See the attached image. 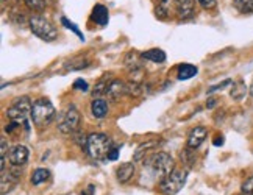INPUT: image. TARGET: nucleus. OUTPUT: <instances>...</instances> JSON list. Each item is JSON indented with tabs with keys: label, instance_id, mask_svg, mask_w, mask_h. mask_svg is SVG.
<instances>
[{
	"label": "nucleus",
	"instance_id": "nucleus-1",
	"mask_svg": "<svg viewBox=\"0 0 253 195\" xmlns=\"http://www.w3.org/2000/svg\"><path fill=\"white\" fill-rule=\"evenodd\" d=\"M113 147V142L103 133H92L87 136V153L95 161L108 159V153Z\"/></svg>",
	"mask_w": 253,
	"mask_h": 195
},
{
	"label": "nucleus",
	"instance_id": "nucleus-2",
	"mask_svg": "<svg viewBox=\"0 0 253 195\" xmlns=\"http://www.w3.org/2000/svg\"><path fill=\"white\" fill-rule=\"evenodd\" d=\"M55 106L50 100L47 99H38L33 102V110H32V120L38 126V128H45L55 119Z\"/></svg>",
	"mask_w": 253,
	"mask_h": 195
},
{
	"label": "nucleus",
	"instance_id": "nucleus-3",
	"mask_svg": "<svg viewBox=\"0 0 253 195\" xmlns=\"http://www.w3.org/2000/svg\"><path fill=\"white\" fill-rule=\"evenodd\" d=\"M28 27H30V30L35 36H38L45 42H52L58 38V32L55 25L41 14H33L28 19Z\"/></svg>",
	"mask_w": 253,
	"mask_h": 195
},
{
	"label": "nucleus",
	"instance_id": "nucleus-4",
	"mask_svg": "<svg viewBox=\"0 0 253 195\" xmlns=\"http://www.w3.org/2000/svg\"><path fill=\"white\" fill-rule=\"evenodd\" d=\"M144 164H147L152 169V172L155 173V177H158L160 180H164L166 177H169V175L175 170L173 158L166 152H158V153L152 155Z\"/></svg>",
	"mask_w": 253,
	"mask_h": 195
},
{
	"label": "nucleus",
	"instance_id": "nucleus-5",
	"mask_svg": "<svg viewBox=\"0 0 253 195\" xmlns=\"http://www.w3.org/2000/svg\"><path fill=\"white\" fill-rule=\"evenodd\" d=\"M32 110H33V103L30 100V97H19L13 102V105L6 110V116L11 119V122L16 123H24L25 128H28V117H32Z\"/></svg>",
	"mask_w": 253,
	"mask_h": 195
},
{
	"label": "nucleus",
	"instance_id": "nucleus-6",
	"mask_svg": "<svg viewBox=\"0 0 253 195\" xmlns=\"http://www.w3.org/2000/svg\"><path fill=\"white\" fill-rule=\"evenodd\" d=\"M186 178H188V172L186 170H178L175 169L169 177H166L164 180H161V184H160V191L164 194V195H175L178 194L184 183H186Z\"/></svg>",
	"mask_w": 253,
	"mask_h": 195
},
{
	"label": "nucleus",
	"instance_id": "nucleus-7",
	"mask_svg": "<svg viewBox=\"0 0 253 195\" xmlns=\"http://www.w3.org/2000/svg\"><path fill=\"white\" fill-rule=\"evenodd\" d=\"M80 120H82L80 111L77 110L75 105H71L69 108L66 110V113L58 119V130H60L63 134L75 133L80 126Z\"/></svg>",
	"mask_w": 253,
	"mask_h": 195
},
{
	"label": "nucleus",
	"instance_id": "nucleus-8",
	"mask_svg": "<svg viewBox=\"0 0 253 195\" xmlns=\"http://www.w3.org/2000/svg\"><path fill=\"white\" fill-rule=\"evenodd\" d=\"M28 155H30V152H28V149L25 147V145L17 144V145H14V147H11V150H9L8 161L11 165H14V167H21V165H24L28 161Z\"/></svg>",
	"mask_w": 253,
	"mask_h": 195
},
{
	"label": "nucleus",
	"instance_id": "nucleus-9",
	"mask_svg": "<svg viewBox=\"0 0 253 195\" xmlns=\"http://www.w3.org/2000/svg\"><path fill=\"white\" fill-rule=\"evenodd\" d=\"M175 11L178 19H189L196 11V0H175Z\"/></svg>",
	"mask_w": 253,
	"mask_h": 195
},
{
	"label": "nucleus",
	"instance_id": "nucleus-10",
	"mask_svg": "<svg viewBox=\"0 0 253 195\" xmlns=\"http://www.w3.org/2000/svg\"><path fill=\"white\" fill-rule=\"evenodd\" d=\"M207 134H208V130L205 126H196V128H192L188 136V147L192 150L199 149L202 142L207 139Z\"/></svg>",
	"mask_w": 253,
	"mask_h": 195
},
{
	"label": "nucleus",
	"instance_id": "nucleus-11",
	"mask_svg": "<svg viewBox=\"0 0 253 195\" xmlns=\"http://www.w3.org/2000/svg\"><path fill=\"white\" fill-rule=\"evenodd\" d=\"M106 95L113 102L121 100L124 95H126V83L121 80H113L108 86V89H106Z\"/></svg>",
	"mask_w": 253,
	"mask_h": 195
},
{
	"label": "nucleus",
	"instance_id": "nucleus-12",
	"mask_svg": "<svg viewBox=\"0 0 253 195\" xmlns=\"http://www.w3.org/2000/svg\"><path fill=\"white\" fill-rule=\"evenodd\" d=\"M19 175H21V172L16 169H11L8 173H6V169L2 170V183H0V186H2V195H5L6 192H9L16 186Z\"/></svg>",
	"mask_w": 253,
	"mask_h": 195
},
{
	"label": "nucleus",
	"instance_id": "nucleus-13",
	"mask_svg": "<svg viewBox=\"0 0 253 195\" xmlns=\"http://www.w3.org/2000/svg\"><path fill=\"white\" fill-rule=\"evenodd\" d=\"M91 19H92V22H95L97 25H100V27L108 25V22H110L108 8H106L105 5H102V3L94 5L92 13H91Z\"/></svg>",
	"mask_w": 253,
	"mask_h": 195
},
{
	"label": "nucleus",
	"instance_id": "nucleus-14",
	"mask_svg": "<svg viewBox=\"0 0 253 195\" xmlns=\"http://www.w3.org/2000/svg\"><path fill=\"white\" fill-rule=\"evenodd\" d=\"M133 175H134V165L131 162H124L119 165L118 170H116V178H118L121 183L130 181Z\"/></svg>",
	"mask_w": 253,
	"mask_h": 195
},
{
	"label": "nucleus",
	"instance_id": "nucleus-15",
	"mask_svg": "<svg viewBox=\"0 0 253 195\" xmlns=\"http://www.w3.org/2000/svg\"><path fill=\"white\" fill-rule=\"evenodd\" d=\"M158 147V142L157 141H149V142H144V144H141L138 149H136V152H134V161H142L145 156H147L152 150H155Z\"/></svg>",
	"mask_w": 253,
	"mask_h": 195
},
{
	"label": "nucleus",
	"instance_id": "nucleus-16",
	"mask_svg": "<svg viewBox=\"0 0 253 195\" xmlns=\"http://www.w3.org/2000/svg\"><path fill=\"white\" fill-rule=\"evenodd\" d=\"M141 58H142V60H147V61H152V63L161 64V63L166 61V53H164L161 48H150V50L141 53Z\"/></svg>",
	"mask_w": 253,
	"mask_h": 195
},
{
	"label": "nucleus",
	"instance_id": "nucleus-17",
	"mask_svg": "<svg viewBox=\"0 0 253 195\" xmlns=\"http://www.w3.org/2000/svg\"><path fill=\"white\" fill-rule=\"evenodd\" d=\"M91 111H92L94 117L102 119V117H105L106 113H108V105H106V102L102 99H94L91 103Z\"/></svg>",
	"mask_w": 253,
	"mask_h": 195
},
{
	"label": "nucleus",
	"instance_id": "nucleus-18",
	"mask_svg": "<svg viewBox=\"0 0 253 195\" xmlns=\"http://www.w3.org/2000/svg\"><path fill=\"white\" fill-rule=\"evenodd\" d=\"M199 72V69L196 66L192 64H181L178 67V72H177V78L178 80H189V78L196 77Z\"/></svg>",
	"mask_w": 253,
	"mask_h": 195
},
{
	"label": "nucleus",
	"instance_id": "nucleus-19",
	"mask_svg": "<svg viewBox=\"0 0 253 195\" xmlns=\"http://www.w3.org/2000/svg\"><path fill=\"white\" fill-rule=\"evenodd\" d=\"M87 66H89V60H86V58H72L71 61H67L64 64L67 71H82Z\"/></svg>",
	"mask_w": 253,
	"mask_h": 195
},
{
	"label": "nucleus",
	"instance_id": "nucleus-20",
	"mask_svg": "<svg viewBox=\"0 0 253 195\" xmlns=\"http://www.w3.org/2000/svg\"><path fill=\"white\" fill-rule=\"evenodd\" d=\"M246 94H247V87H246L244 83H242V81L233 83V87H231V91H230L231 99H235V100H242V99L246 97Z\"/></svg>",
	"mask_w": 253,
	"mask_h": 195
},
{
	"label": "nucleus",
	"instance_id": "nucleus-21",
	"mask_svg": "<svg viewBox=\"0 0 253 195\" xmlns=\"http://www.w3.org/2000/svg\"><path fill=\"white\" fill-rule=\"evenodd\" d=\"M235 8L242 14H252L253 13V0H233Z\"/></svg>",
	"mask_w": 253,
	"mask_h": 195
},
{
	"label": "nucleus",
	"instance_id": "nucleus-22",
	"mask_svg": "<svg viewBox=\"0 0 253 195\" xmlns=\"http://www.w3.org/2000/svg\"><path fill=\"white\" fill-rule=\"evenodd\" d=\"M24 3L28 9H32V11H35L36 14L42 13L45 6H47V2L45 0H24Z\"/></svg>",
	"mask_w": 253,
	"mask_h": 195
},
{
	"label": "nucleus",
	"instance_id": "nucleus-23",
	"mask_svg": "<svg viewBox=\"0 0 253 195\" xmlns=\"http://www.w3.org/2000/svg\"><path fill=\"white\" fill-rule=\"evenodd\" d=\"M180 158H181V162H183V164H186L188 167H192V165L196 164V153H194V150L189 149V147H186L184 150H181Z\"/></svg>",
	"mask_w": 253,
	"mask_h": 195
},
{
	"label": "nucleus",
	"instance_id": "nucleus-24",
	"mask_svg": "<svg viewBox=\"0 0 253 195\" xmlns=\"http://www.w3.org/2000/svg\"><path fill=\"white\" fill-rule=\"evenodd\" d=\"M48 177H50V172H48L47 169H36L32 175V183L38 186V184L44 183Z\"/></svg>",
	"mask_w": 253,
	"mask_h": 195
},
{
	"label": "nucleus",
	"instance_id": "nucleus-25",
	"mask_svg": "<svg viewBox=\"0 0 253 195\" xmlns=\"http://www.w3.org/2000/svg\"><path fill=\"white\" fill-rule=\"evenodd\" d=\"M61 24H63V25H64L66 28H69V30H72V32H74V33H75L77 36H79V38L82 39V41H84V36L82 35L80 28L77 27L75 24H72V22H71V21H69V19H67V17H64V16L61 17Z\"/></svg>",
	"mask_w": 253,
	"mask_h": 195
},
{
	"label": "nucleus",
	"instance_id": "nucleus-26",
	"mask_svg": "<svg viewBox=\"0 0 253 195\" xmlns=\"http://www.w3.org/2000/svg\"><path fill=\"white\" fill-rule=\"evenodd\" d=\"M108 86H110V83H106L105 80H100L99 83H97L95 86H94V99H99V97L102 95V94H106V89H108Z\"/></svg>",
	"mask_w": 253,
	"mask_h": 195
},
{
	"label": "nucleus",
	"instance_id": "nucleus-27",
	"mask_svg": "<svg viewBox=\"0 0 253 195\" xmlns=\"http://www.w3.org/2000/svg\"><path fill=\"white\" fill-rule=\"evenodd\" d=\"M241 191H242V194H246V195H253V175L242 183Z\"/></svg>",
	"mask_w": 253,
	"mask_h": 195
},
{
	"label": "nucleus",
	"instance_id": "nucleus-28",
	"mask_svg": "<svg viewBox=\"0 0 253 195\" xmlns=\"http://www.w3.org/2000/svg\"><path fill=\"white\" fill-rule=\"evenodd\" d=\"M119 150H121V145L119 144H113V147L108 153V159L110 161H116L118 159V156H119Z\"/></svg>",
	"mask_w": 253,
	"mask_h": 195
},
{
	"label": "nucleus",
	"instance_id": "nucleus-29",
	"mask_svg": "<svg viewBox=\"0 0 253 195\" xmlns=\"http://www.w3.org/2000/svg\"><path fill=\"white\" fill-rule=\"evenodd\" d=\"M74 89H80V91H87L89 89V84H87L83 78H79V80H75L74 83Z\"/></svg>",
	"mask_w": 253,
	"mask_h": 195
},
{
	"label": "nucleus",
	"instance_id": "nucleus-30",
	"mask_svg": "<svg viewBox=\"0 0 253 195\" xmlns=\"http://www.w3.org/2000/svg\"><path fill=\"white\" fill-rule=\"evenodd\" d=\"M233 81L231 80H225V81H222L220 84H217V86H211L210 89H208V94H212L214 91H219V89H223V87H227V86H230Z\"/></svg>",
	"mask_w": 253,
	"mask_h": 195
},
{
	"label": "nucleus",
	"instance_id": "nucleus-31",
	"mask_svg": "<svg viewBox=\"0 0 253 195\" xmlns=\"http://www.w3.org/2000/svg\"><path fill=\"white\" fill-rule=\"evenodd\" d=\"M0 155H2V159H5L6 158V150H8V142H6V139L5 138H2V142H0Z\"/></svg>",
	"mask_w": 253,
	"mask_h": 195
},
{
	"label": "nucleus",
	"instance_id": "nucleus-32",
	"mask_svg": "<svg viewBox=\"0 0 253 195\" xmlns=\"http://www.w3.org/2000/svg\"><path fill=\"white\" fill-rule=\"evenodd\" d=\"M199 3L203 6V8H214L216 6V0H199Z\"/></svg>",
	"mask_w": 253,
	"mask_h": 195
},
{
	"label": "nucleus",
	"instance_id": "nucleus-33",
	"mask_svg": "<svg viewBox=\"0 0 253 195\" xmlns=\"http://www.w3.org/2000/svg\"><path fill=\"white\" fill-rule=\"evenodd\" d=\"M222 144H223V138L222 136H217V138L214 139V145H216V147H220Z\"/></svg>",
	"mask_w": 253,
	"mask_h": 195
},
{
	"label": "nucleus",
	"instance_id": "nucleus-34",
	"mask_svg": "<svg viewBox=\"0 0 253 195\" xmlns=\"http://www.w3.org/2000/svg\"><path fill=\"white\" fill-rule=\"evenodd\" d=\"M214 105H216V100H212V99H210V100H208V103H207L208 108H212Z\"/></svg>",
	"mask_w": 253,
	"mask_h": 195
},
{
	"label": "nucleus",
	"instance_id": "nucleus-35",
	"mask_svg": "<svg viewBox=\"0 0 253 195\" xmlns=\"http://www.w3.org/2000/svg\"><path fill=\"white\" fill-rule=\"evenodd\" d=\"M250 95L253 97V81H252V84H250Z\"/></svg>",
	"mask_w": 253,
	"mask_h": 195
},
{
	"label": "nucleus",
	"instance_id": "nucleus-36",
	"mask_svg": "<svg viewBox=\"0 0 253 195\" xmlns=\"http://www.w3.org/2000/svg\"><path fill=\"white\" fill-rule=\"evenodd\" d=\"M158 2L161 3V2H169V0H158Z\"/></svg>",
	"mask_w": 253,
	"mask_h": 195
},
{
	"label": "nucleus",
	"instance_id": "nucleus-37",
	"mask_svg": "<svg viewBox=\"0 0 253 195\" xmlns=\"http://www.w3.org/2000/svg\"><path fill=\"white\" fill-rule=\"evenodd\" d=\"M11 2H21V0H11Z\"/></svg>",
	"mask_w": 253,
	"mask_h": 195
}]
</instances>
